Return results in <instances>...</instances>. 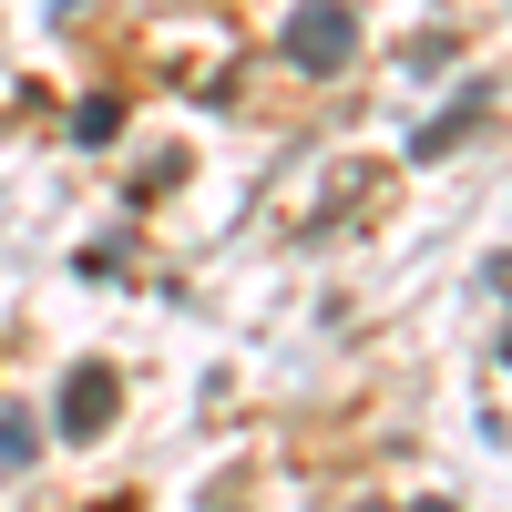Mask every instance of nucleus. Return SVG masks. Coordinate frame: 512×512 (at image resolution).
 <instances>
[{"mask_svg": "<svg viewBox=\"0 0 512 512\" xmlns=\"http://www.w3.org/2000/svg\"><path fill=\"white\" fill-rule=\"evenodd\" d=\"M113 410H123L113 369H72V390H62V431H72V441H93V431H103Z\"/></svg>", "mask_w": 512, "mask_h": 512, "instance_id": "nucleus-2", "label": "nucleus"}, {"mask_svg": "<svg viewBox=\"0 0 512 512\" xmlns=\"http://www.w3.org/2000/svg\"><path fill=\"white\" fill-rule=\"evenodd\" d=\"M277 52L297 62V72H338L359 52V21H349V0H297L287 11V31H277Z\"/></svg>", "mask_w": 512, "mask_h": 512, "instance_id": "nucleus-1", "label": "nucleus"}, {"mask_svg": "<svg viewBox=\"0 0 512 512\" xmlns=\"http://www.w3.org/2000/svg\"><path fill=\"white\" fill-rule=\"evenodd\" d=\"M31 451H41V420L31 410H0V472H21Z\"/></svg>", "mask_w": 512, "mask_h": 512, "instance_id": "nucleus-4", "label": "nucleus"}, {"mask_svg": "<svg viewBox=\"0 0 512 512\" xmlns=\"http://www.w3.org/2000/svg\"><path fill=\"white\" fill-rule=\"evenodd\" d=\"M482 103H492V93H482V82H472V93H461V103H451V113L431 123V134H420V154H451V144L472 134V123H482Z\"/></svg>", "mask_w": 512, "mask_h": 512, "instance_id": "nucleus-3", "label": "nucleus"}, {"mask_svg": "<svg viewBox=\"0 0 512 512\" xmlns=\"http://www.w3.org/2000/svg\"><path fill=\"white\" fill-rule=\"evenodd\" d=\"M359 512H379V502H359Z\"/></svg>", "mask_w": 512, "mask_h": 512, "instance_id": "nucleus-7", "label": "nucleus"}, {"mask_svg": "<svg viewBox=\"0 0 512 512\" xmlns=\"http://www.w3.org/2000/svg\"><path fill=\"white\" fill-rule=\"evenodd\" d=\"M420 512H451V502H420Z\"/></svg>", "mask_w": 512, "mask_h": 512, "instance_id": "nucleus-6", "label": "nucleus"}, {"mask_svg": "<svg viewBox=\"0 0 512 512\" xmlns=\"http://www.w3.org/2000/svg\"><path fill=\"white\" fill-rule=\"evenodd\" d=\"M502 297H512V267H502ZM502 349H512V318H502Z\"/></svg>", "mask_w": 512, "mask_h": 512, "instance_id": "nucleus-5", "label": "nucleus"}]
</instances>
